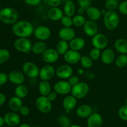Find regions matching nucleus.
<instances>
[{
	"label": "nucleus",
	"mask_w": 127,
	"mask_h": 127,
	"mask_svg": "<svg viewBox=\"0 0 127 127\" xmlns=\"http://www.w3.org/2000/svg\"><path fill=\"white\" fill-rule=\"evenodd\" d=\"M34 27L29 21L21 20L12 24V33L18 38H29L34 32Z\"/></svg>",
	"instance_id": "obj_1"
},
{
	"label": "nucleus",
	"mask_w": 127,
	"mask_h": 127,
	"mask_svg": "<svg viewBox=\"0 0 127 127\" xmlns=\"http://www.w3.org/2000/svg\"><path fill=\"white\" fill-rule=\"evenodd\" d=\"M18 17L17 11L12 7H4L0 12V19L5 24H14L17 21Z\"/></svg>",
	"instance_id": "obj_2"
},
{
	"label": "nucleus",
	"mask_w": 127,
	"mask_h": 127,
	"mask_svg": "<svg viewBox=\"0 0 127 127\" xmlns=\"http://www.w3.org/2000/svg\"><path fill=\"white\" fill-rule=\"evenodd\" d=\"M105 27L109 31L115 30L120 22L119 16L115 11H107L103 16Z\"/></svg>",
	"instance_id": "obj_3"
},
{
	"label": "nucleus",
	"mask_w": 127,
	"mask_h": 127,
	"mask_svg": "<svg viewBox=\"0 0 127 127\" xmlns=\"http://www.w3.org/2000/svg\"><path fill=\"white\" fill-rule=\"evenodd\" d=\"M89 92V86L85 82H79L76 85L72 87L71 94L77 99L85 97Z\"/></svg>",
	"instance_id": "obj_4"
},
{
	"label": "nucleus",
	"mask_w": 127,
	"mask_h": 127,
	"mask_svg": "<svg viewBox=\"0 0 127 127\" xmlns=\"http://www.w3.org/2000/svg\"><path fill=\"white\" fill-rule=\"evenodd\" d=\"M14 47L20 53H29L32 51V43L28 38H18L14 42Z\"/></svg>",
	"instance_id": "obj_5"
},
{
	"label": "nucleus",
	"mask_w": 127,
	"mask_h": 127,
	"mask_svg": "<svg viewBox=\"0 0 127 127\" xmlns=\"http://www.w3.org/2000/svg\"><path fill=\"white\" fill-rule=\"evenodd\" d=\"M52 102L48 99L47 96L40 95L35 100V106L41 113L47 114L50 112L52 110Z\"/></svg>",
	"instance_id": "obj_6"
},
{
	"label": "nucleus",
	"mask_w": 127,
	"mask_h": 127,
	"mask_svg": "<svg viewBox=\"0 0 127 127\" xmlns=\"http://www.w3.org/2000/svg\"><path fill=\"white\" fill-rule=\"evenodd\" d=\"M22 73L30 78H37L39 76L40 69L38 66L32 62H26L22 66Z\"/></svg>",
	"instance_id": "obj_7"
},
{
	"label": "nucleus",
	"mask_w": 127,
	"mask_h": 127,
	"mask_svg": "<svg viewBox=\"0 0 127 127\" xmlns=\"http://www.w3.org/2000/svg\"><path fill=\"white\" fill-rule=\"evenodd\" d=\"M91 43L94 48L102 50L107 47L109 40L107 37L104 33H97L92 37Z\"/></svg>",
	"instance_id": "obj_8"
},
{
	"label": "nucleus",
	"mask_w": 127,
	"mask_h": 127,
	"mask_svg": "<svg viewBox=\"0 0 127 127\" xmlns=\"http://www.w3.org/2000/svg\"><path fill=\"white\" fill-rule=\"evenodd\" d=\"M33 35L38 40L46 41L51 37L52 32L50 29L47 26H40L35 28Z\"/></svg>",
	"instance_id": "obj_9"
},
{
	"label": "nucleus",
	"mask_w": 127,
	"mask_h": 127,
	"mask_svg": "<svg viewBox=\"0 0 127 127\" xmlns=\"http://www.w3.org/2000/svg\"><path fill=\"white\" fill-rule=\"evenodd\" d=\"M54 91L59 95H68L71 93L72 86L70 85L68 81L62 80L58 81L55 84Z\"/></svg>",
	"instance_id": "obj_10"
},
{
	"label": "nucleus",
	"mask_w": 127,
	"mask_h": 127,
	"mask_svg": "<svg viewBox=\"0 0 127 127\" xmlns=\"http://www.w3.org/2000/svg\"><path fill=\"white\" fill-rule=\"evenodd\" d=\"M59 53L54 48H47L42 54V60L46 63L52 64L57 62L59 59Z\"/></svg>",
	"instance_id": "obj_11"
},
{
	"label": "nucleus",
	"mask_w": 127,
	"mask_h": 127,
	"mask_svg": "<svg viewBox=\"0 0 127 127\" xmlns=\"http://www.w3.org/2000/svg\"><path fill=\"white\" fill-rule=\"evenodd\" d=\"M56 74V69L51 64L43 66L40 69L39 78L42 81H48L52 79Z\"/></svg>",
	"instance_id": "obj_12"
},
{
	"label": "nucleus",
	"mask_w": 127,
	"mask_h": 127,
	"mask_svg": "<svg viewBox=\"0 0 127 127\" xmlns=\"http://www.w3.org/2000/svg\"><path fill=\"white\" fill-rule=\"evenodd\" d=\"M73 74V69L69 64H62L56 69V76L59 79L66 80Z\"/></svg>",
	"instance_id": "obj_13"
},
{
	"label": "nucleus",
	"mask_w": 127,
	"mask_h": 127,
	"mask_svg": "<svg viewBox=\"0 0 127 127\" xmlns=\"http://www.w3.org/2000/svg\"><path fill=\"white\" fill-rule=\"evenodd\" d=\"M83 27L85 34L89 37H93L97 34L99 31V26L96 23V21L90 19L86 21Z\"/></svg>",
	"instance_id": "obj_14"
},
{
	"label": "nucleus",
	"mask_w": 127,
	"mask_h": 127,
	"mask_svg": "<svg viewBox=\"0 0 127 127\" xmlns=\"http://www.w3.org/2000/svg\"><path fill=\"white\" fill-rule=\"evenodd\" d=\"M5 124L10 127H17L19 125L21 118L16 112L13 111L8 112L4 116Z\"/></svg>",
	"instance_id": "obj_15"
},
{
	"label": "nucleus",
	"mask_w": 127,
	"mask_h": 127,
	"mask_svg": "<svg viewBox=\"0 0 127 127\" xmlns=\"http://www.w3.org/2000/svg\"><path fill=\"white\" fill-rule=\"evenodd\" d=\"M64 60L68 64H76L80 61L81 55L79 52L69 49L64 55Z\"/></svg>",
	"instance_id": "obj_16"
},
{
	"label": "nucleus",
	"mask_w": 127,
	"mask_h": 127,
	"mask_svg": "<svg viewBox=\"0 0 127 127\" xmlns=\"http://www.w3.org/2000/svg\"><path fill=\"white\" fill-rule=\"evenodd\" d=\"M58 37L60 40L69 42L76 37V32L71 27H63L58 31Z\"/></svg>",
	"instance_id": "obj_17"
},
{
	"label": "nucleus",
	"mask_w": 127,
	"mask_h": 127,
	"mask_svg": "<svg viewBox=\"0 0 127 127\" xmlns=\"http://www.w3.org/2000/svg\"><path fill=\"white\" fill-rule=\"evenodd\" d=\"M9 81L15 85L22 84L25 81L24 74L17 70H13L8 74Z\"/></svg>",
	"instance_id": "obj_18"
},
{
	"label": "nucleus",
	"mask_w": 127,
	"mask_h": 127,
	"mask_svg": "<svg viewBox=\"0 0 127 127\" xmlns=\"http://www.w3.org/2000/svg\"><path fill=\"white\" fill-rule=\"evenodd\" d=\"M103 118L100 114L93 112L87 120L88 127H101L103 124Z\"/></svg>",
	"instance_id": "obj_19"
},
{
	"label": "nucleus",
	"mask_w": 127,
	"mask_h": 127,
	"mask_svg": "<svg viewBox=\"0 0 127 127\" xmlns=\"http://www.w3.org/2000/svg\"><path fill=\"white\" fill-rule=\"evenodd\" d=\"M100 60L105 64H110L115 62V55L114 50L111 48H105L101 52Z\"/></svg>",
	"instance_id": "obj_20"
},
{
	"label": "nucleus",
	"mask_w": 127,
	"mask_h": 127,
	"mask_svg": "<svg viewBox=\"0 0 127 127\" xmlns=\"http://www.w3.org/2000/svg\"><path fill=\"white\" fill-rule=\"evenodd\" d=\"M62 105L66 113H69L76 106L77 99L71 94L66 95L63 100Z\"/></svg>",
	"instance_id": "obj_21"
},
{
	"label": "nucleus",
	"mask_w": 127,
	"mask_h": 127,
	"mask_svg": "<svg viewBox=\"0 0 127 127\" xmlns=\"http://www.w3.org/2000/svg\"><path fill=\"white\" fill-rule=\"evenodd\" d=\"M93 113V108L88 104H82L76 109V115L81 119H88Z\"/></svg>",
	"instance_id": "obj_22"
},
{
	"label": "nucleus",
	"mask_w": 127,
	"mask_h": 127,
	"mask_svg": "<svg viewBox=\"0 0 127 127\" xmlns=\"http://www.w3.org/2000/svg\"><path fill=\"white\" fill-rule=\"evenodd\" d=\"M47 15L48 18L52 21H58L62 19L64 14L63 10L59 7H52L48 10Z\"/></svg>",
	"instance_id": "obj_23"
},
{
	"label": "nucleus",
	"mask_w": 127,
	"mask_h": 127,
	"mask_svg": "<svg viewBox=\"0 0 127 127\" xmlns=\"http://www.w3.org/2000/svg\"><path fill=\"white\" fill-rule=\"evenodd\" d=\"M86 45V41L82 37H74L73 39L69 42V49L79 52Z\"/></svg>",
	"instance_id": "obj_24"
},
{
	"label": "nucleus",
	"mask_w": 127,
	"mask_h": 127,
	"mask_svg": "<svg viewBox=\"0 0 127 127\" xmlns=\"http://www.w3.org/2000/svg\"><path fill=\"white\" fill-rule=\"evenodd\" d=\"M86 14L89 19L92 21H99L102 17L101 11L99 8L94 6H90L86 10Z\"/></svg>",
	"instance_id": "obj_25"
},
{
	"label": "nucleus",
	"mask_w": 127,
	"mask_h": 127,
	"mask_svg": "<svg viewBox=\"0 0 127 127\" xmlns=\"http://www.w3.org/2000/svg\"><path fill=\"white\" fill-rule=\"evenodd\" d=\"M8 105L9 109L12 111L15 112H19L20 109H21V107L23 105L22 99L18 97L16 95L11 97L10 98L9 100Z\"/></svg>",
	"instance_id": "obj_26"
},
{
	"label": "nucleus",
	"mask_w": 127,
	"mask_h": 127,
	"mask_svg": "<svg viewBox=\"0 0 127 127\" xmlns=\"http://www.w3.org/2000/svg\"><path fill=\"white\" fill-rule=\"evenodd\" d=\"M115 50L120 54L127 55V40L124 38H119L114 43Z\"/></svg>",
	"instance_id": "obj_27"
},
{
	"label": "nucleus",
	"mask_w": 127,
	"mask_h": 127,
	"mask_svg": "<svg viewBox=\"0 0 127 127\" xmlns=\"http://www.w3.org/2000/svg\"><path fill=\"white\" fill-rule=\"evenodd\" d=\"M76 6L71 0H68L64 2L63 6V12L66 16L73 17L76 13Z\"/></svg>",
	"instance_id": "obj_28"
},
{
	"label": "nucleus",
	"mask_w": 127,
	"mask_h": 127,
	"mask_svg": "<svg viewBox=\"0 0 127 127\" xmlns=\"http://www.w3.org/2000/svg\"><path fill=\"white\" fill-rule=\"evenodd\" d=\"M47 49V45L45 41L38 40L32 44L31 52L35 55H42Z\"/></svg>",
	"instance_id": "obj_29"
},
{
	"label": "nucleus",
	"mask_w": 127,
	"mask_h": 127,
	"mask_svg": "<svg viewBox=\"0 0 127 127\" xmlns=\"http://www.w3.org/2000/svg\"><path fill=\"white\" fill-rule=\"evenodd\" d=\"M52 91V86L48 81H42L38 84V92L40 95L47 96Z\"/></svg>",
	"instance_id": "obj_30"
},
{
	"label": "nucleus",
	"mask_w": 127,
	"mask_h": 127,
	"mask_svg": "<svg viewBox=\"0 0 127 127\" xmlns=\"http://www.w3.org/2000/svg\"><path fill=\"white\" fill-rule=\"evenodd\" d=\"M15 95L21 99H24L27 96L29 93V89L26 86L22 84L17 85L14 89Z\"/></svg>",
	"instance_id": "obj_31"
},
{
	"label": "nucleus",
	"mask_w": 127,
	"mask_h": 127,
	"mask_svg": "<svg viewBox=\"0 0 127 127\" xmlns=\"http://www.w3.org/2000/svg\"><path fill=\"white\" fill-rule=\"evenodd\" d=\"M69 49V46L68 42L63 40H60L58 41L56 45V50L60 55H64Z\"/></svg>",
	"instance_id": "obj_32"
},
{
	"label": "nucleus",
	"mask_w": 127,
	"mask_h": 127,
	"mask_svg": "<svg viewBox=\"0 0 127 127\" xmlns=\"http://www.w3.org/2000/svg\"><path fill=\"white\" fill-rule=\"evenodd\" d=\"M72 19H73V25L76 27H83L85 22H86V19L83 15H74Z\"/></svg>",
	"instance_id": "obj_33"
},
{
	"label": "nucleus",
	"mask_w": 127,
	"mask_h": 127,
	"mask_svg": "<svg viewBox=\"0 0 127 127\" xmlns=\"http://www.w3.org/2000/svg\"><path fill=\"white\" fill-rule=\"evenodd\" d=\"M115 63L117 67L119 68H122L127 65V55L120 54L115 58Z\"/></svg>",
	"instance_id": "obj_34"
},
{
	"label": "nucleus",
	"mask_w": 127,
	"mask_h": 127,
	"mask_svg": "<svg viewBox=\"0 0 127 127\" xmlns=\"http://www.w3.org/2000/svg\"><path fill=\"white\" fill-rule=\"evenodd\" d=\"M93 62L94 61L89 57V56H81L79 63L81 65L82 68L85 69H89L91 68L93 65Z\"/></svg>",
	"instance_id": "obj_35"
},
{
	"label": "nucleus",
	"mask_w": 127,
	"mask_h": 127,
	"mask_svg": "<svg viewBox=\"0 0 127 127\" xmlns=\"http://www.w3.org/2000/svg\"><path fill=\"white\" fill-rule=\"evenodd\" d=\"M119 5V0H106L105 2V7L107 11H115Z\"/></svg>",
	"instance_id": "obj_36"
},
{
	"label": "nucleus",
	"mask_w": 127,
	"mask_h": 127,
	"mask_svg": "<svg viewBox=\"0 0 127 127\" xmlns=\"http://www.w3.org/2000/svg\"><path fill=\"white\" fill-rule=\"evenodd\" d=\"M10 58V52L6 48H0V64L7 62Z\"/></svg>",
	"instance_id": "obj_37"
},
{
	"label": "nucleus",
	"mask_w": 127,
	"mask_h": 127,
	"mask_svg": "<svg viewBox=\"0 0 127 127\" xmlns=\"http://www.w3.org/2000/svg\"><path fill=\"white\" fill-rule=\"evenodd\" d=\"M100 55H101V50L94 47V48H93L89 52V57L93 61H97L100 58Z\"/></svg>",
	"instance_id": "obj_38"
},
{
	"label": "nucleus",
	"mask_w": 127,
	"mask_h": 127,
	"mask_svg": "<svg viewBox=\"0 0 127 127\" xmlns=\"http://www.w3.org/2000/svg\"><path fill=\"white\" fill-rule=\"evenodd\" d=\"M58 124L61 127H68L71 126V121L69 118L64 115H62L58 117Z\"/></svg>",
	"instance_id": "obj_39"
},
{
	"label": "nucleus",
	"mask_w": 127,
	"mask_h": 127,
	"mask_svg": "<svg viewBox=\"0 0 127 127\" xmlns=\"http://www.w3.org/2000/svg\"><path fill=\"white\" fill-rule=\"evenodd\" d=\"M61 24L64 27H71L73 25V19L71 17L64 15L60 20Z\"/></svg>",
	"instance_id": "obj_40"
},
{
	"label": "nucleus",
	"mask_w": 127,
	"mask_h": 127,
	"mask_svg": "<svg viewBox=\"0 0 127 127\" xmlns=\"http://www.w3.org/2000/svg\"><path fill=\"white\" fill-rule=\"evenodd\" d=\"M118 114L121 120L123 121L127 122V105H122L121 107L119 109Z\"/></svg>",
	"instance_id": "obj_41"
},
{
	"label": "nucleus",
	"mask_w": 127,
	"mask_h": 127,
	"mask_svg": "<svg viewBox=\"0 0 127 127\" xmlns=\"http://www.w3.org/2000/svg\"><path fill=\"white\" fill-rule=\"evenodd\" d=\"M118 9L122 14L127 16V0H124L120 2Z\"/></svg>",
	"instance_id": "obj_42"
},
{
	"label": "nucleus",
	"mask_w": 127,
	"mask_h": 127,
	"mask_svg": "<svg viewBox=\"0 0 127 127\" xmlns=\"http://www.w3.org/2000/svg\"><path fill=\"white\" fill-rule=\"evenodd\" d=\"M47 6L52 7H58L62 3V0H42Z\"/></svg>",
	"instance_id": "obj_43"
},
{
	"label": "nucleus",
	"mask_w": 127,
	"mask_h": 127,
	"mask_svg": "<svg viewBox=\"0 0 127 127\" xmlns=\"http://www.w3.org/2000/svg\"><path fill=\"white\" fill-rule=\"evenodd\" d=\"M79 7L86 10L88 7L91 6V0H78Z\"/></svg>",
	"instance_id": "obj_44"
},
{
	"label": "nucleus",
	"mask_w": 127,
	"mask_h": 127,
	"mask_svg": "<svg viewBox=\"0 0 127 127\" xmlns=\"http://www.w3.org/2000/svg\"><path fill=\"white\" fill-rule=\"evenodd\" d=\"M68 83L70 84V85L73 87L74 86L76 85L77 84H78V83H79V77H78V76L72 75L70 78H68Z\"/></svg>",
	"instance_id": "obj_45"
},
{
	"label": "nucleus",
	"mask_w": 127,
	"mask_h": 127,
	"mask_svg": "<svg viewBox=\"0 0 127 127\" xmlns=\"http://www.w3.org/2000/svg\"><path fill=\"white\" fill-rule=\"evenodd\" d=\"M8 81V74L4 72H0V86L4 85Z\"/></svg>",
	"instance_id": "obj_46"
},
{
	"label": "nucleus",
	"mask_w": 127,
	"mask_h": 127,
	"mask_svg": "<svg viewBox=\"0 0 127 127\" xmlns=\"http://www.w3.org/2000/svg\"><path fill=\"white\" fill-rule=\"evenodd\" d=\"M19 112L21 114V115H22V116H27V115H29L30 114V109L26 105H22V107H21V109H20Z\"/></svg>",
	"instance_id": "obj_47"
},
{
	"label": "nucleus",
	"mask_w": 127,
	"mask_h": 127,
	"mask_svg": "<svg viewBox=\"0 0 127 127\" xmlns=\"http://www.w3.org/2000/svg\"><path fill=\"white\" fill-rule=\"evenodd\" d=\"M24 1L29 6H36L40 4L42 0H24Z\"/></svg>",
	"instance_id": "obj_48"
},
{
	"label": "nucleus",
	"mask_w": 127,
	"mask_h": 127,
	"mask_svg": "<svg viewBox=\"0 0 127 127\" xmlns=\"http://www.w3.org/2000/svg\"><path fill=\"white\" fill-rule=\"evenodd\" d=\"M47 97L48 98V99L51 102L54 101V100H56V99L57 97V93L55 91H51L49 93V94L47 95Z\"/></svg>",
	"instance_id": "obj_49"
},
{
	"label": "nucleus",
	"mask_w": 127,
	"mask_h": 127,
	"mask_svg": "<svg viewBox=\"0 0 127 127\" xmlns=\"http://www.w3.org/2000/svg\"><path fill=\"white\" fill-rule=\"evenodd\" d=\"M6 100V97L2 93L0 92V106H2V105L5 104Z\"/></svg>",
	"instance_id": "obj_50"
},
{
	"label": "nucleus",
	"mask_w": 127,
	"mask_h": 127,
	"mask_svg": "<svg viewBox=\"0 0 127 127\" xmlns=\"http://www.w3.org/2000/svg\"><path fill=\"white\" fill-rule=\"evenodd\" d=\"M84 74H85L86 76L89 79H93L95 78V74H94V73H93V72L87 71V72H85Z\"/></svg>",
	"instance_id": "obj_51"
},
{
	"label": "nucleus",
	"mask_w": 127,
	"mask_h": 127,
	"mask_svg": "<svg viewBox=\"0 0 127 127\" xmlns=\"http://www.w3.org/2000/svg\"><path fill=\"white\" fill-rule=\"evenodd\" d=\"M77 12H78V14H80V15H83V14L84 12H86V10L82 8V7H79L78 9L77 10Z\"/></svg>",
	"instance_id": "obj_52"
},
{
	"label": "nucleus",
	"mask_w": 127,
	"mask_h": 127,
	"mask_svg": "<svg viewBox=\"0 0 127 127\" xmlns=\"http://www.w3.org/2000/svg\"><path fill=\"white\" fill-rule=\"evenodd\" d=\"M77 73H78V75L81 76V75H83V74H84V73H85V71H84L83 68H79V69L77 70Z\"/></svg>",
	"instance_id": "obj_53"
},
{
	"label": "nucleus",
	"mask_w": 127,
	"mask_h": 127,
	"mask_svg": "<svg viewBox=\"0 0 127 127\" xmlns=\"http://www.w3.org/2000/svg\"><path fill=\"white\" fill-rule=\"evenodd\" d=\"M4 124H5V122H4V117L0 116V127H3V125H4Z\"/></svg>",
	"instance_id": "obj_54"
},
{
	"label": "nucleus",
	"mask_w": 127,
	"mask_h": 127,
	"mask_svg": "<svg viewBox=\"0 0 127 127\" xmlns=\"http://www.w3.org/2000/svg\"><path fill=\"white\" fill-rule=\"evenodd\" d=\"M18 127H31L29 125H28L27 124H21V125H19Z\"/></svg>",
	"instance_id": "obj_55"
},
{
	"label": "nucleus",
	"mask_w": 127,
	"mask_h": 127,
	"mask_svg": "<svg viewBox=\"0 0 127 127\" xmlns=\"http://www.w3.org/2000/svg\"><path fill=\"white\" fill-rule=\"evenodd\" d=\"M100 11H101L102 15V16H104V15L107 12V10L106 9H102V10H100Z\"/></svg>",
	"instance_id": "obj_56"
},
{
	"label": "nucleus",
	"mask_w": 127,
	"mask_h": 127,
	"mask_svg": "<svg viewBox=\"0 0 127 127\" xmlns=\"http://www.w3.org/2000/svg\"><path fill=\"white\" fill-rule=\"evenodd\" d=\"M69 127H81V126H79V125H77V124H74V125H71Z\"/></svg>",
	"instance_id": "obj_57"
},
{
	"label": "nucleus",
	"mask_w": 127,
	"mask_h": 127,
	"mask_svg": "<svg viewBox=\"0 0 127 127\" xmlns=\"http://www.w3.org/2000/svg\"><path fill=\"white\" fill-rule=\"evenodd\" d=\"M125 104L127 105V98L126 99V100H125Z\"/></svg>",
	"instance_id": "obj_58"
},
{
	"label": "nucleus",
	"mask_w": 127,
	"mask_h": 127,
	"mask_svg": "<svg viewBox=\"0 0 127 127\" xmlns=\"http://www.w3.org/2000/svg\"><path fill=\"white\" fill-rule=\"evenodd\" d=\"M1 22H1V19H0V26H1Z\"/></svg>",
	"instance_id": "obj_59"
},
{
	"label": "nucleus",
	"mask_w": 127,
	"mask_h": 127,
	"mask_svg": "<svg viewBox=\"0 0 127 127\" xmlns=\"http://www.w3.org/2000/svg\"><path fill=\"white\" fill-rule=\"evenodd\" d=\"M1 9H2L1 8V7H0V12H1Z\"/></svg>",
	"instance_id": "obj_60"
},
{
	"label": "nucleus",
	"mask_w": 127,
	"mask_h": 127,
	"mask_svg": "<svg viewBox=\"0 0 127 127\" xmlns=\"http://www.w3.org/2000/svg\"><path fill=\"white\" fill-rule=\"evenodd\" d=\"M38 127V126H37V127Z\"/></svg>",
	"instance_id": "obj_61"
},
{
	"label": "nucleus",
	"mask_w": 127,
	"mask_h": 127,
	"mask_svg": "<svg viewBox=\"0 0 127 127\" xmlns=\"http://www.w3.org/2000/svg\"><path fill=\"white\" fill-rule=\"evenodd\" d=\"M9 127V126H8V125H7V127Z\"/></svg>",
	"instance_id": "obj_62"
},
{
	"label": "nucleus",
	"mask_w": 127,
	"mask_h": 127,
	"mask_svg": "<svg viewBox=\"0 0 127 127\" xmlns=\"http://www.w3.org/2000/svg\"></svg>",
	"instance_id": "obj_63"
}]
</instances>
